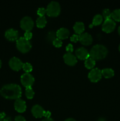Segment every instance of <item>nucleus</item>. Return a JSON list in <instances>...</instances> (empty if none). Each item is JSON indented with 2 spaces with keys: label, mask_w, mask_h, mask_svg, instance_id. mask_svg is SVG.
<instances>
[{
  "label": "nucleus",
  "mask_w": 120,
  "mask_h": 121,
  "mask_svg": "<svg viewBox=\"0 0 120 121\" xmlns=\"http://www.w3.org/2000/svg\"><path fill=\"white\" fill-rule=\"evenodd\" d=\"M44 117H46V118H49L51 117V112L49 111H45L44 115Z\"/></svg>",
  "instance_id": "33"
},
{
  "label": "nucleus",
  "mask_w": 120,
  "mask_h": 121,
  "mask_svg": "<svg viewBox=\"0 0 120 121\" xmlns=\"http://www.w3.org/2000/svg\"><path fill=\"white\" fill-rule=\"evenodd\" d=\"M108 50L104 46L96 44L93 46L89 52V57L94 60H101L107 56Z\"/></svg>",
  "instance_id": "2"
},
{
  "label": "nucleus",
  "mask_w": 120,
  "mask_h": 121,
  "mask_svg": "<svg viewBox=\"0 0 120 121\" xmlns=\"http://www.w3.org/2000/svg\"><path fill=\"white\" fill-rule=\"evenodd\" d=\"M79 40L81 44L85 46H88L92 44L93 39L91 34H88V33H84L80 35Z\"/></svg>",
  "instance_id": "13"
},
{
  "label": "nucleus",
  "mask_w": 120,
  "mask_h": 121,
  "mask_svg": "<svg viewBox=\"0 0 120 121\" xmlns=\"http://www.w3.org/2000/svg\"><path fill=\"white\" fill-rule=\"evenodd\" d=\"M0 94L5 99H18L21 96V88L16 84H8L4 85L0 90Z\"/></svg>",
  "instance_id": "1"
},
{
  "label": "nucleus",
  "mask_w": 120,
  "mask_h": 121,
  "mask_svg": "<svg viewBox=\"0 0 120 121\" xmlns=\"http://www.w3.org/2000/svg\"><path fill=\"white\" fill-rule=\"evenodd\" d=\"M23 63L21 60L16 57H13L9 61V66L11 68L15 71H18L22 68Z\"/></svg>",
  "instance_id": "9"
},
{
  "label": "nucleus",
  "mask_w": 120,
  "mask_h": 121,
  "mask_svg": "<svg viewBox=\"0 0 120 121\" xmlns=\"http://www.w3.org/2000/svg\"><path fill=\"white\" fill-rule=\"evenodd\" d=\"M34 78L32 74L29 73H25L21 77V83L24 86L27 87H31L34 83Z\"/></svg>",
  "instance_id": "6"
},
{
  "label": "nucleus",
  "mask_w": 120,
  "mask_h": 121,
  "mask_svg": "<svg viewBox=\"0 0 120 121\" xmlns=\"http://www.w3.org/2000/svg\"><path fill=\"white\" fill-rule=\"evenodd\" d=\"M34 24L32 19L28 16H25L22 18L20 22L21 28L26 31H30L32 29Z\"/></svg>",
  "instance_id": "5"
},
{
  "label": "nucleus",
  "mask_w": 120,
  "mask_h": 121,
  "mask_svg": "<svg viewBox=\"0 0 120 121\" xmlns=\"http://www.w3.org/2000/svg\"><path fill=\"white\" fill-rule=\"evenodd\" d=\"M1 65H2V63H1V60H0V68H1Z\"/></svg>",
  "instance_id": "39"
},
{
  "label": "nucleus",
  "mask_w": 120,
  "mask_h": 121,
  "mask_svg": "<svg viewBox=\"0 0 120 121\" xmlns=\"http://www.w3.org/2000/svg\"><path fill=\"white\" fill-rule=\"evenodd\" d=\"M36 26L38 28H43L47 24V20L45 16L44 17H39L36 20Z\"/></svg>",
  "instance_id": "19"
},
{
  "label": "nucleus",
  "mask_w": 120,
  "mask_h": 121,
  "mask_svg": "<svg viewBox=\"0 0 120 121\" xmlns=\"http://www.w3.org/2000/svg\"><path fill=\"white\" fill-rule=\"evenodd\" d=\"M46 13V9L44 8H39L37 11L38 15H40V17H44Z\"/></svg>",
  "instance_id": "28"
},
{
  "label": "nucleus",
  "mask_w": 120,
  "mask_h": 121,
  "mask_svg": "<svg viewBox=\"0 0 120 121\" xmlns=\"http://www.w3.org/2000/svg\"><path fill=\"white\" fill-rule=\"evenodd\" d=\"M79 38H80V35H77V34H74L71 37L70 40L71 41H73V42H76L79 40Z\"/></svg>",
  "instance_id": "30"
},
{
  "label": "nucleus",
  "mask_w": 120,
  "mask_h": 121,
  "mask_svg": "<svg viewBox=\"0 0 120 121\" xmlns=\"http://www.w3.org/2000/svg\"><path fill=\"white\" fill-rule=\"evenodd\" d=\"M116 27V23L115 21L111 18H108L105 20L102 26V30L107 33H111L115 30Z\"/></svg>",
  "instance_id": "7"
},
{
  "label": "nucleus",
  "mask_w": 120,
  "mask_h": 121,
  "mask_svg": "<svg viewBox=\"0 0 120 121\" xmlns=\"http://www.w3.org/2000/svg\"><path fill=\"white\" fill-rule=\"evenodd\" d=\"M73 46L71 44H68L66 47V50L68 52V53H72L73 52Z\"/></svg>",
  "instance_id": "31"
},
{
  "label": "nucleus",
  "mask_w": 120,
  "mask_h": 121,
  "mask_svg": "<svg viewBox=\"0 0 120 121\" xmlns=\"http://www.w3.org/2000/svg\"><path fill=\"white\" fill-rule=\"evenodd\" d=\"M64 60L65 63L69 66H74L77 62L76 57L72 53L68 52L64 55Z\"/></svg>",
  "instance_id": "14"
},
{
  "label": "nucleus",
  "mask_w": 120,
  "mask_h": 121,
  "mask_svg": "<svg viewBox=\"0 0 120 121\" xmlns=\"http://www.w3.org/2000/svg\"><path fill=\"white\" fill-rule=\"evenodd\" d=\"M52 43L53 44H54V46H55L56 47H61V46H62V41H61V40L58 39V38H56V39L53 41Z\"/></svg>",
  "instance_id": "26"
},
{
  "label": "nucleus",
  "mask_w": 120,
  "mask_h": 121,
  "mask_svg": "<svg viewBox=\"0 0 120 121\" xmlns=\"http://www.w3.org/2000/svg\"><path fill=\"white\" fill-rule=\"evenodd\" d=\"M74 30L75 32V33H76L77 34H81L83 31H84L85 29V26L84 24L82 22H76V23L74 24Z\"/></svg>",
  "instance_id": "17"
},
{
  "label": "nucleus",
  "mask_w": 120,
  "mask_h": 121,
  "mask_svg": "<svg viewBox=\"0 0 120 121\" xmlns=\"http://www.w3.org/2000/svg\"><path fill=\"white\" fill-rule=\"evenodd\" d=\"M102 20H103V17L101 14H96L94 17V18L92 20L93 26H98L102 23Z\"/></svg>",
  "instance_id": "21"
},
{
  "label": "nucleus",
  "mask_w": 120,
  "mask_h": 121,
  "mask_svg": "<svg viewBox=\"0 0 120 121\" xmlns=\"http://www.w3.org/2000/svg\"><path fill=\"white\" fill-rule=\"evenodd\" d=\"M118 34H119V35H120V27H118Z\"/></svg>",
  "instance_id": "38"
},
{
  "label": "nucleus",
  "mask_w": 120,
  "mask_h": 121,
  "mask_svg": "<svg viewBox=\"0 0 120 121\" xmlns=\"http://www.w3.org/2000/svg\"><path fill=\"white\" fill-rule=\"evenodd\" d=\"M25 96L28 99H32L34 96V92L32 87H27V88H26Z\"/></svg>",
  "instance_id": "23"
},
{
  "label": "nucleus",
  "mask_w": 120,
  "mask_h": 121,
  "mask_svg": "<svg viewBox=\"0 0 120 121\" xmlns=\"http://www.w3.org/2000/svg\"><path fill=\"white\" fill-rule=\"evenodd\" d=\"M32 34L31 31H26L24 34V38L27 40H29L32 38Z\"/></svg>",
  "instance_id": "29"
},
{
  "label": "nucleus",
  "mask_w": 120,
  "mask_h": 121,
  "mask_svg": "<svg viewBox=\"0 0 120 121\" xmlns=\"http://www.w3.org/2000/svg\"><path fill=\"white\" fill-rule=\"evenodd\" d=\"M47 39L48 40H49V41H52L55 40L56 38H55V33L53 31H51L48 33V36H47Z\"/></svg>",
  "instance_id": "27"
},
{
  "label": "nucleus",
  "mask_w": 120,
  "mask_h": 121,
  "mask_svg": "<svg viewBox=\"0 0 120 121\" xmlns=\"http://www.w3.org/2000/svg\"><path fill=\"white\" fill-rule=\"evenodd\" d=\"M5 113L4 112L0 113V121H3V119L5 118Z\"/></svg>",
  "instance_id": "34"
},
{
  "label": "nucleus",
  "mask_w": 120,
  "mask_h": 121,
  "mask_svg": "<svg viewBox=\"0 0 120 121\" xmlns=\"http://www.w3.org/2000/svg\"><path fill=\"white\" fill-rule=\"evenodd\" d=\"M95 65V60L89 57L85 61V66L88 69H92Z\"/></svg>",
  "instance_id": "20"
},
{
  "label": "nucleus",
  "mask_w": 120,
  "mask_h": 121,
  "mask_svg": "<svg viewBox=\"0 0 120 121\" xmlns=\"http://www.w3.org/2000/svg\"><path fill=\"white\" fill-rule=\"evenodd\" d=\"M15 121H26V120L22 116L18 115L15 117Z\"/></svg>",
  "instance_id": "32"
},
{
  "label": "nucleus",
  "mask_w": 120,
  "mask_h": 121,
  "mask_svg": "<svg viewBox=\"0 0 120 121\" xmlns=\"http://www.w3.org/2000/svg\"><path fill=\"white\" fill-rule=\"evenodd\" d=\"M119 50H120V46H119Z\"/></svg>",
  "instance_id": "40"
},
{
  "label": "nucleus",
  "mask_w": 120,
  "mask_h": 121,
  "mask_svg": "<svg viewBox=\"0 0 120 121\" xmlns=\"http://www.w3.org/2000/svg\"><path fill=\"white\" fill-rule=\"evenodd\" d=\"M18 36V31L13 28H9V29L7 30L5 33V37L7 40H9V41L17 40L19 39Z\"/></svg>",
  "instance_id": "10"
},
{
  "label": "nucleus",
  "mask_w": 120,
  "mask_h": 121,
  "mask_svg": "<svg viewBox=\"0 0 120 121\" xmlns=\"http://www.w3.org/2000/svg\"><path fill=\"white\" fill-rule=\"evenodd\" d=\"M102 15H103V17L105 20L108 18H111V12L110 11V10L109 9L105 8L102 11Z\"/></svg>",
  "instance_id": "25"
},
{
  "label": "nucleus",
  "mask_w": 120,
  "mask_h": 121,
  "mask_svg": "<svg viewBox=\"0 0 120 121\" xmlns=\"http://www.w3.org/2000/svg\"><path fill=\"white\" fill-rule=\"evenodd\" d=\"M111 18L114 21H120V9H116L111 13Z\"/></svg>",
  "instance_id": "22"
},
{
  "label": "nucleus",
  "mask_w": 120,
  "mask_h": 121,
  "mask_svg": "<svg viewBox=\"0 0 120 121\" xmlns=\"http://www.w3.org/2000/svg\"><path fill=\"white\" fill-rule=\"evenodd\" d=\"M56 35L58 39L60 40L67 39L69 35V31L67 28L62 27L56 31Z\"/></svg>",
  "instance_id": "16"
},
{
  "label": "nucleus",
  "mask_w": 120,
  "mask_h": 121,
  "mask_svg": "<svg viewBox=\"0 0 120 121\" xmlns=\"http://www.w3.org/2000/svg\"><path fill=\"white\" fill-rule=\"evenodd\" d=\"M14 108H15V110L20 113H22V112H25L26 108H27L25 102L20 98L16 99L15 103H14Z\"/></svg>",
  "instance_id": "15"
},
{
  "label": "nucleus",
  "mask_w": 120,
  "mask_h": 121,
  "mask_svg": "<svg viewBox=\"0 0 120 121\" xmlns=\"http://www.w3.org/2000/svg\"><path fill=\"white\" fill-rule=\"evenodd\" d=\"M3 121H11V119L9 117H8V118H4L3 119Z\"/></svg>",
  "instance_id": "36"
},
{
  "label": "nucleus",
  "mask_w": 120,
  "mask_h": 121,
  "mask_svg": "<svg viewBox=\"0 0 120 121\" xmlns=\"http://www.w3.org/2000/svg\"><path fill=\"white\" fill-rule=\"evenodd\" d=\"M42 121H54V120H53L52 118H45V119H44Z\"/></svg>",
  "instance_id": "35"
},
{
  "label": "nucleus",
  "mask_w": 120,
  "mask_h": 121,
  "mask_svg": "<svg viewBox=\"0 0 120 121\" xmlns=\"http://www.w3.org/2000/svg\"><path fill=\"white\" fill-rule=\"evenodd\" d=\"M16 47L21 53H25L29 52L32 47V45L29 40L24 37H20L16 40Z\"/></svg>",
  "instance_id": "3"
},
{
  "label": "nucleus",
  "mask_w": 120,
  "mask_h": 121,
  "mask_svg": "<svg viewBox=\"0 0 120 121\" xmlns=\"http://www.w3.org/2000/svg\"><path fill=\"white\" fill-rule=\"evenodd\" d=\"M102 75L105 78H111L114 75V72L112 69L105 68L101 70Z\"/></svg>",
  "instance_id": "18"
},
{
  "label": "nucleus",
  "mask_w": 120,
  "mask_h": 121,
  "mask_svg": "<svg viewBox=\"0 0 120 121\" xmlns=\"http://www.w3.org/2000/svg\"><path fill=\"white\" fill-rule=\"evenodd\" d=\"M75 55L80 60H86L89 57V53L84 47H80L75 50Z\"/></svg>",
  "instance_id": "11"
},
{
  "label": "nucleus",
  "mask_w": 120,
  "mask_h": 121,
  "mask_svg": "<svg viewBox=\"0 0 120 121\" xmlns=\"http://www.w3.org/2000/svg\"><path fill=\"white\" fill-rule=\"evenodd\" d=\"M61 7L60 4L56 1H51L47 6L46 13L49 17H56L60 14Z\"/></svg>",
  "instance_id": "4"
},
{
  "label": "nucleus",
  "mask_w": 120,
  "mask_h": 121,
  "mask_svg": "<svg viewBox=\"0 0 120 121\" xmlns=\"http://www.w3.org/2000/svg\"><path fill=\"white\" fill-rule=\"evenodd\" d=\"M45 110L43 108L39 105H35L32 106L31 109V112L33 116L36 118H40L44 117L45 113Z\"/></svg>",
  "instance_id": "12"
},
{
  "label": "nucleus",
  "mask_w": 120,
  "mask_h": 121,
  "mask_svg": "<svg viewBox=\"0 0 120 121\" xmlns=\"http://www.w3.org/2000/svg\"><path fill=\"white\" fill-rule=\"evenodd\" d=\"M64 121H76L73 118H68V119H65Z\"/></svg>",
  "instance_id": "37"
},
{
  "label": "nucleus",
  "mask_w": 120,
  "mask_h": 121,
  "mask_svg": "<svg viewBox=\"0 0 120 121\" xmlns=\"http://www.w3.org/2000/svg\"><path fill=\"white\" fill-rule=\"evenodd\" d=\"M101 70L98 68H95L92 69L88 73V78L92 82H97L102 77Z\"/></svg>",
  "instance_id": "8"
},
{
  "label": "nucleus",
  "mask_w": 120,
  "mask_h": 121,
  "mask_svg": "<svg viewBox=\"0 0 120 121\" xmlns=\"http://www.w3.org/2000/svg\"><path fill=\"white\" fill-rule=\"evenodd\" d=\"M24 70L26 72V73H29L32 70V66L29 63H25L23 64V66H22Z\"/></svg>",
  "instance_id": "24"
}]
</instances>
